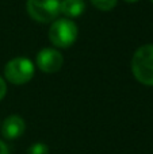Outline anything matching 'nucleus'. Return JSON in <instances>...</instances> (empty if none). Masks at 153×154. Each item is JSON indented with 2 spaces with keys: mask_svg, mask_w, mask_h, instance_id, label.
<instances>
[{
  "mask_svg": "<svg viewBox=\"0 0 153 154\" xmlns=\"http://www.w3.org/2000/svg\"><path fill=\"white\" fill-rule=\"evenodd\" d=\"M24 130H26V123L19 115H10L2 123V135L8 141L18 139L24 134Z\"/></svg>",
  "mask_w": 153,
  "mask_h": 154,
  "instance_id": "obj_6",
  "label": "nucleus"
},
{
  "mask_svg": "<svg viewBox=\"0 0 153 154\" xmlns=\"http://www.w3.org/2000/svg\"><path fill=\"white\" fill-rule=\"evenodd\" d=\"M151 2H152V3H153V0H151Z\"/></svg>",
  "mask_w": 153,
  "mask_h": 154,
  "instance_id": "obj_13",
  "label": "nucleus"
},
{
  "mask_svg": "<svg viewBox=\"0 0 153 154\" xmlns=\"http://www.w3.org/2000/svg\"><path fill=\"white\" fill-rule=\"evenodd\" d=\"M79 37V27L72 19L62 18L52 22L49 29V39L56 48L67 49L76 42Z\"/></svg>",
  "mask_w": 153,
  "mask_h": 154,
  "instance_id": "obj_2",
  "label": "nucleus"
},
{
  "mask_svg": "<svg viewBox=\"0 0 153 154\" xmlns=\"http://www.w3.org/2000/svg\"><path fill=\"white\" fill-rule=\"evenodd\" d=\"M132 72L137 81L153 87V43H148L136 50L132 58Z\"/></svg>",
  "mask_w": 153,
  "mask_h": 154,
  "instance_id": "obj_1",
  "label": "nucleus"
},
{
  "mask_svg": "<svg viewBox=\"0 0 153 154\" xmlns=\"http://www.w3.org/2000/svg\"><path fill=\"white\" fill-rule=\"evenodd\" d=\"M34 64L27 57H15L10 60L4 66V77L14 85L27 84L34 77Z\"/></svg>",
  "mask_w": 153,
  "mask_h": 154,
  "instance_id": "obj_3",
  "label": "nucleus"
},
{
  "mask_svg": "<svg viewBox=\"0 0 153 154\" xmlns=\"http://www.w3.org/2000/svg\"><path fill=\"white\" fill-rule=\"evenodd\" d=\"M35 64L43 73H56L61 69L64 64V57L57 49L54 48H45L38 51L35 57Z\"/></svg>",
  "mask_w": 153,
  "mask_h": 154,
  "instance_id": "obj_5",
  "label": "nucleus"
},
{
  "mask_svg": "<svg viewBox=\"0 0 153 154\" xmlns=\"http://www.w3.org/2000/svg\"><path fill=\"white\" fill-rule=\"evenodd\" d=\"M30 18L38 23H50L60 15V0H27Z\"/></svg>",
  "mask_w": 153,
  "mask_h": 154,
  "instance_id": "obj_4",
  "label": "nucleus"
},
{
  "mask_svg": "<svg viewBox=\"0 0 153 154\" xmlns=\"http://www.w3.org/2000/svg\"><path fill=\"white\" fill-rule=\"evenodd\" d=\"M123 2H126V3H136V2H138V0H123Z\"/></svg>",
  "mask_w": 153,
  "mask_h": 154,
  "instance_id": "obj_12",
  "label": "nucleus"
},
{
  "mask_svg": "<svg viewBox=\"0 0 153 154\" xmlns=\"http://www.w3.org/2000/svg\"><path fill=\"white\" fill-rule=\"evenodd\" d=\"M26 154H49V146L43 142H37L27 149Z\"/></svg>",
  "mask_w": 153,
  "mask_h": 154,
  "instance_id": "obj_9",
  "label": "nucleus"
},
{
  "mask_svg": "<svg viewBox=\"0 0 153 154\" xmlns=\"http://www.w3.org/2000/svg\"><path fill=\"white\" fill-rule=\"evenodd\" d=\"M89 2H91V4L94 5L96 10L107 12V11H111L115 7L118 0H89Z\"/></svg>",
  "mask_w": 153,
  "mask_h": 154,
  "instance_id": "obj_8",
  "label": "nucleus"
},
{
  "mask_svg": "<svg viewBox=\"0 0 153 154\" xmlns=\"http://www.w3.org/2000/svg\"><path fill=\"white\" fill-rule=\"evenodd\" d=\"M0 154H10L8 146H7V145H5L3 141H0Z\"/></svg>",
  "mask_w": 153,
  "mask_h": 154,
  "instance_id": "obj_11",
  "label": "nucleus"
},
{
  "mask_svg": "<svg viewBox=\"0 0 153 154\" xmlns=\"http://www.w3.org/2000/svg\"><path fill=\"white\" fill-rule=\"evenodd\" d=\"M5 93H7V84H5V80L0 76V101L4 99Z\"/></svg>",
  "mask_w": 153,
  "mask_h": 154,
  "instance_id": "obj_10",
  "label": "nucleus"
},
{
  "mask_svg": "<svg viewBox=\"0 0 153 154\" xmlns=\"http://www.w3.org/2000/svg\"><path fill=\"white\" fill-rule=\"evenodd\" d=\"M86 11L84 0H61L60 2V14H64L68 19L81 16Z\"/></svg>",
  "mask_w": 153,
  "mask_h": 154,
  "instance_id": "obj_7",
  "label": "nucleus"
}]
</instances>
